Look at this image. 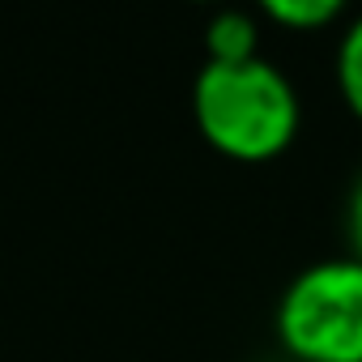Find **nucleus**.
Here are the masks:
<instances>
[{
  "label": "nucleus",
  "instance_id": "1",
  "mask_svg": "<svg viewBox=\"0 0 362 362\" xmlns=\"http://www.w3.org/2000/svg\"><path fill=\"white\" fill-rule=\"evenodd\" d=\"M192 119L218 153L264 162L298 136L303 103L294 81L264 56L243 64L205 60L192 81Z\"/></svg>",
  "mask_w": 362,
  "mask_h": 362
},
{
  "label": "nucleus",
  "instance_id": "2",
  "mask_svg": "<svg viewBox=\"0 0 362 362\" xmlns=\"http://www.w3.org/2000/svg\"><path fill=\"white\" fill-rule=\"evenodd\" d=\"M277 337L298 362H362V260L307 264L277 303Z\"/></svg>",
  "mask_w": 362,
  "mask_h": 362
},
{
  "label": "nucleus",
  "instance_id": "3",
  "mask_svg": "<svg viewBox=\"0 0 362 362\" xmlns=\"http://www.w3.org/2000/svg\"><path fill=\"white\" fill-rule=\"evenodd\" d=\"M205 52L214 64H243L260 56V26L243 9H222L205 26Z\"/></svg>",
  "mask_w": 362,
  "mask_h": 362
},
{
  "label": "nucleus",
  "instance_id": "4",
  "mask_svg": "<svg viewBox=\"0 0 362 362\" xmlns=\"http://www.w3.org/2000/svg\"><path fill=\"white\" fill-rule=\"evenodd\" d=\"M337 86L345 107L362 119V18H354L337 43Z\"/></svg>",
  "mask_w": 362,
  "mask_h": 362
},
{
  "label": "nucleus",
  "instance_id": "5",
  "mask_svg": "<svg viewBox=\"0 0 362 362\" xmlns=\"http://www.w3.org/2000/svg\"><path fill=\"white\" fill-rule=\"evenodd\" d=\"M264 18L290 30H320L332 18H341V5L337 0H264Z\"/></svg>",
  "mask_w": 362,
  "mask_h": 362
},
{
  "label": "nucleus",
  "instance_id": "6",
  "mask_svg": "<svg viewBox=\"0 0 362 362\" xmlns=\"http://www.w3.org/2000/svg\"><path fill=\"white\" fill-rule=\"evenodd\" d=\"M349 239H354V252L362 260V179L354 184V197H349Z\"/></svg>",
  "mask_w": 362,
  "mask_h": 362
}]
</instances>
